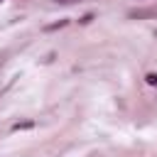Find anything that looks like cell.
<instances>
[{"mask_svg": "<svg viewBox=\"0 0 157 157\" xmlns=\"http://www.w3.org/2000/svg\"><path fill=\"white\" fill-rule=\"evenodd\" d=\"M147 83L150 86H157V74H147Z\"/></svg>", "mask_w": 157, "mask_h": 157, "instance_id": "6da1fadb", "label": "cell"}, {"mask_svg": "<svg viewBox=\"0 0 157 157\" xmlns=\"http://www.w3.org/2000/svg\"><path fill=\"white\" fill-rule=\"evenodd\" d=\"M56 2H69V0H56Z\"/></svg>", "mask_w": 157, "mask_h": 157, "instance_id": "7a4b0ae2", "label": "cell"}]
</instances>
